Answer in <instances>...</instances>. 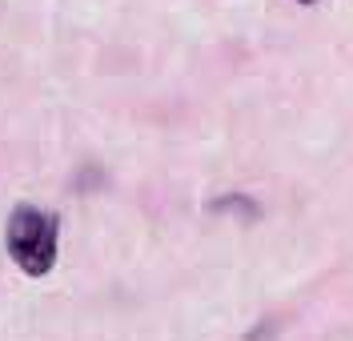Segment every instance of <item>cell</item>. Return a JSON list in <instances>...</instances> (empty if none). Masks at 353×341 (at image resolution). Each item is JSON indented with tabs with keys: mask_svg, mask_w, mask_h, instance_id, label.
Returning <instances> with one entry per match:
<instances>
[{
	"mask_svg": "<svg viewBox=\"0 0 353 341\" xmlns=\"http://www.w3.org/2000/svg\"><path fill=\"white\" fill-rule=\"evenodd\" d=\"M57 241H61V221L57 213L37 209V205H17L8 229H4V245L8 257L21 265V273L28 277H44L57 265Z\"/></svg>",
	"mask_w": 353,
	"mask_h": 341,
	"instance_id": "cell-1",
	"label": "cell"
},
{
	"mask_svg": "<svg viewBox=\"0 0 353 341\" xmlns=\"http://www.w3.org/2000/svg\"><path fill=\"white\" fill-rule=\"evenodd\" d=\"M297 4H317V0H297Z\"/></svg>",
	"mask_w": 353,
	"mask_h": 341,
	"instance_id": "cell-2",
	"label": "cell"
}]
</instances>
